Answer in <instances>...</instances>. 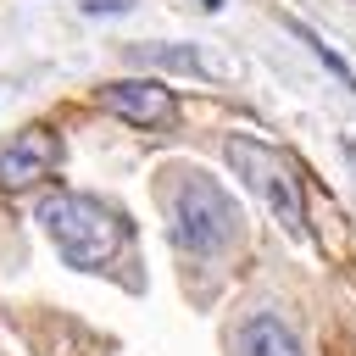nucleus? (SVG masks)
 <instances>
[{"instance_id": "nucleus-1", "label": "nucleus", "mask_w": 356, "mask_h": 356, "mask_svg": "<svg viewBox=\"0 0 356 356\" xmlns=\"http://www.w3.org/2000/svg\"><path fill=\"white\" fill-rule=\"evenodd\" d=\"M156 200H161V217H167V245L189 261H217L245 234L234 195L200 167H167L156 178Z\"/></svg>"}, {"instance_id": "nucleus-2", "label": "nucleus", "mask_w": 356, "mask_h": 356, "mask_svg": "<svg viewBox=\"0 0 356 356\" xmlns=\"http://www.w3.org/2000/svg\"><path fill=\"white\" fill-rule=\"evenodd\" d=\"M33 222H39V234L56 245V256L72 273H117L128 245H134L128 211H117L100 195H83V189L39 195L33 200Z\"/></svg>"}, {"instance_id": "nucleus-3", "label": "nucleus", "mask_w": 356, "mask_h": 356, "mask_svg": "<svg viewBox=\"0 0 356 356\" xmlns=\"http://www.w3.org/2000/svg\"><path fill=\"white\" fill-rule=\"evenodd\" d=\"M222 156H228L234 178H245V189H256L261 206H267L295 239H306V195H300L295 167H289L267 139H250V134H228V139H222Z\"/></svg>"}, {"instance_id": "nucleus-4", "label": "nucleus", "mask_w": 356, "mask_h": 356, "mask_svg": "<svg viewBox=\"0 0 356 356\" xmlns=\"http://www.w3.org/2000/svg\"><path fill=\"white\" fill-rule=\"evenodd\" d=\"M95 100L122 117L128 128H167L178 122V95L167 89V78H111L95 89Z\"/></svg>"}, {"instance_id": "nucleus-5", "label": "nucleus", "mask_w": 356, "mask_h": 356, "mask_svg": "<svg viewBox=\"0 0 356 356\" xmlns=\"http://www.w3.org/2000/svg\"><path fill=\"white\" fill-rule=\"evenodd\" d=\"M56 167H61V139L50 128H22L0 145V189H33L56 178Z\"/></svg>"}, {"instance_id": "nucleus-6", "label": "nucleus", "mask_w": 356, "mask_h": 356, "mask_svg": "<svg viewBox=\"0 0 356 356\" xmlns=\"http://www.w3.org/2000/svg\"><path fill=\"white\" fill-rule=\"evenodd\" d=\"M234 350H239V356H306V350H300V334H295L278 312H250V317L234 328Z\"/></svg>"}, {"instance_id": "nucleus-7", "label": "nucleus", "mask_w": 356, "mask_h": 356, "mask_svg": "<svg viewBox=\"0 0 356 356\" xmlns=\"http://www.w3.org/2000/svg\"><path fill=\"white\" fill-rule=\"evenodd\" d=\"M128 56L139 67H156V72H189V78H211L206 56L189 50V44H128Z\"/></svg>"}, {"instance_id": "nucleus-8", "label": "nucleus", "mask_w": 356, "mask_h": 356, "mask_svg": "<svg viewBox=\"0 0 356 356\" xmlns=\"http://www.w3.org/2000/svg\"><path fill=\"white\" fill-rule=\"evenodd\" d=\"M284 28H289V33H295V39H300V44H306V50H312V56H317V61H323V67H328V72H334L350 95H356V67H350V61H345V56H339V50H334L317 28H306V22H295V17H284Z\"/></svg>"}, {"instance_id": "nucleus-9", "label": "nucleus", "mask_w": 356, "mask_h": 356, "mask_svg": "<svg viewBox=\"0 0 356 356\" xmlns=\"http://www.w3.org/2000/svg\"><path fill=\"white\" fill-rule=\"evenodd\" d=\"M128 6H134V0H78L83 17H122Z\"/></svg>"}, {"instance_id": "nucleus-10", "label": "nucleus", "mask_w": 356, "mask_h": 356, "mask_svg": "<svg viewBox=\"0 0 356 356\" xmlns=\"http://www.w3.org/2000/svg\"><path fill=\"white\" fill-rule=\"evenodd\" d=\"M195 6H200V11H222V0H195Z\"/></svg>"}]
</instances>
